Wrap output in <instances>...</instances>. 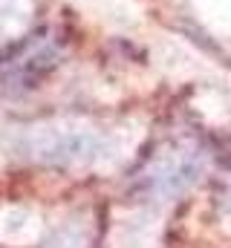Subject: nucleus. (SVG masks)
I'll list each match as a JSON object with an SVG mask.
<instances>
[{"label": "nucleus", "instance_id": "f257e3e1", "mask_svg": "<svg viewBox=\"0 0 231 248\" xmlns=\"http://www.w3.org/2000/svg\"><path fill=\"white\" fill-rule=\"evenodd\" d=\"M58 63V49L52 44H47V46H38L32 55H26V58H17V63L6 72V90L12 93L15 87H20V90H26V87H35V81H41L52 66Z\"/></svg>", "mask_w": 231, "mask_h": 248}]
</instances>
